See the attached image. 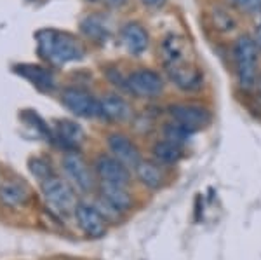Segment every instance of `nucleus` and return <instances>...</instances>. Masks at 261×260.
<instances>
[{
    "label": "nucleus",
    "instance_id": "1",
    "mask_svg": "<svg viewBox=\"0 0 261 260\" xmlns=\"http://www.w3.org/2000/svg\"><path fill=\"white\" fill-rule=\"evenodd\" d=\"M188 42L179 35H169L162 42V60L171 82L185 93L202 87V72L190 58Z\"/></svg>",
    "mask_w": 261,
    "mask_h": 260
},
{
    "label": "nucleus",
    "instance_id": "2",
    "mask_svg": "<svg viewBox=\"0 0 261 260\" xmlns=\"http://www.w3.org/2000/svg\"><path fill=\"white\" fill-rule=\"evenodd\" d=\"M37 45L40 56L54 65H66L84 58L82 44L66 32L50 30V28L40 30L37 33Z\"/></svg>",
    "mask_w": 261,
    "mask_h": 260
},
{
    "label": "nucleus",
    "instance_id": "3",
    "mask_svg": "<svg viewBox=\"0 0 261 260\" xmlns=\"http://www.w3.org/2000/svg\"><path fill=\"white\" fill-rule=\"evenodd\" d=\"M258 54L259 48L256 40L249 35H241L233 44V63L235 74H237L239 84L244 89H251L256 86L258 79Z\"/></svg>",
    "mask_w": 261,
    "mask_h": 260
},
{
    "label": "nucleus",
    "instance_id": "4",
    "mask_svg": "<svg viewBox=\"0 0 261 260\" xmlns=\"http://www.w3.org/2000/svg\"><path fill=\"white\" fill-rule=\"evenodd\" d=\"M61 103L79 117L86 119H94V117H103L101 110V102L96 100L91 93L81 87H66L61 91Z\"/></svg>",
    "mask_w": 261,
    "mask_h": 260
},
{
    "label": "nucleus",
    "instance_id": "5",
    "mask_svg": "<svg viewBox=\"0 0 261 260\" xmlns=\"http://www.w3.org/2000/svg\"><path fill=\"white\" fill-rule=\"evenodd\" d=\"M42 192H44L47 203L53 204L58 211L68 213L75 211L77 208V196H75L73 188L70 187L68 182L54 177V175L42 182Z\"/></svg>",
    "mask_w": 261,
    "mask_h": 260
},
{
    "label": "nucleus",
    "instance_id": "6",
    "mask_svg": "<svg viewBox=\"0 0 261 260\" xmlns=\"http://www.w3.org/2000/svg\"><path fill=\"white\" fill-rule=\"evenodd\" d=\"M169 115L174 123L183 124L190 131H199L211 124L213 115L205 107L197 103H174L169 107Z\"/></svg>",
    "mask_w": 261,
    "mask_h": 260
},
{
    "label": "nucleus",
    "instance_id": "7",
    "mask_svg": "<svg viewBox=\"0 0 261 260\" xmlns=\"http://www.w3.org/2000/svg\"><path fill=\"white\" fill-rule=\"evenodd\" d=\"M164 77L155 70L150 68H140L134 70L127 77V89L136 96H143V98H153L159 96L164 91Z\"/></svg>",
    "mask_w": 261,
    "mask_h": 260
},
{
    "label": "nucleus",
    "instance_id": "8",
    "mask_svg": "<svg viewBox=\"0 0 261 260\" xmlns=\"http://www.w3.org/2000/svg\"><path fill=\"white\" fill-rule=\"evenodd\" d=\"M75 219H77V224L82 232L91 240H99L107 234V219L101 215L98 208L91 206V204H77Z\"/></svg>",
    "mask_w": 261,
    "mask_h": 260
},
{
    "label": "nucleus",
    "instance_id": "9",
    "mask_svg": "<svg viewBox=\"0 0 261 260\" xmlns=\"http://www.w3.org/2000/svg\"><path fill=\"white\" fill-rule=\"evenodd\" d=\"M63 170L68 175L71 182L75 183L81 191L89 192L94 187V177H92L91 168L87 162L75 152H70L63 157Z\"/></svg>",
    "mask_w": 261,
    "mask_h": 260
},
{
    "label": "nucleus",
    "instance_id": "10",
    "mask_svg": "<svg viewBox=\"0 0 261 260\" xmlns=\"http://www.w3.org/2000/svg\"><path fill=\"white\" fill-rule=\"evenodd\" d=\"M96 173L99 175V178L107 183H113V185H122L127 187L130 182V173L129 168L120 162L117 157L110 156H99L96 161Z\"/></svg>",
    "mask_w": 261,
    "mask_h": 260
},
{
    "label": "nucleus",
    "instance_id": "11",
    "mask_svg": "<svg viewBox=\"0 0 261 260\" xmlns=\"http://www.w3.org/2000/svg\"><path fill=\"white\" fill-rule=\"evenodd\" d=\"M108 147H110L113 157H117L127 168H136L138 162L141 161L140 149L129 136L122 135V133H113L108 136Z\"/></svg>",
    "mask_w": 261,
    "mask_h": 260
},
{
    "label": "nucleus",
    "instance_id": "12",
    "mask_svg": "<svg viewBox=\"0 0 261 260\" xmlns=\"http://www.w3.org/2000/svg\"><path fill=\"white\" fill-rule=\"evenodd\" d=\"M122 44L133 56H140L148 49L150 37L140 23H127L122 28Z\"/></svg>",
    "mask_w": 261,
    "mask_h": 260
},
{
    "label": "nucleus",
    "instance_id": "13",
    "mask_svg": "<svg viewBox=\"0 0 261 260\" xmlns=\"http://www.w3.org/2000/svg\"><path fill=\"white\" fill-rule=\"evenodd\" d=\"M134 170H136L138 180L146 188H151V191H159L164 185V182H166L161 162L157 161H140Z\"/></svg>",
    "mask_w": 261,
    "mask_h": 260
},
{
    "label": "nucleus",
    "instance_id": "14",
    "mask_svg": "<svg viewBox=\"0 0 261 260\" xmlns=\"http://www.w3.org/2000/svg\"><path fill=\"white\" fill-rule=\"evenodd\" d=\"M101 102V110H103V117L110 121H127L130 115H133V110H130V105L125 102L124 98L115 94H108L105 96Z\"/></svg>",
    "mask_w": 261,
    "mask_h": 260
},
{
    "label": "nucleus",
    "instance_id": "15",
    "mask_svg": "<svg viewBox=\"0 0 261 260\" xmlns=\"http://www.w3.org/2000/svg\"><path fill=\"white\" fill-rule=\"evenodd\" d=\"M101 198L112 204L119 211H127L133 206V196L125 191L122 185H113V183H101Z\"/></svg>",
    "mask_w": 261,
    "mask_h": 260
},
{
    "label": "nucleus",
    "instance_id": "16",
    "mask_svg": "<svg viewBox=\"0 0 261 260\" xmlns=\"http://www.w3.org/2000/svg\"><path fill=\"white\" fill-rule=\"evenodd\" d=\"M153 159L161 164H178L183 159V147L171 140H159L151 149Z\"/></svg>",
    "mask_w": 261,
    "mask_h": 260
},
{
    "label": "nucleus",
    "instance_id": "17",
    "mask_svg": "<svg viewBox=\"0 0 261 260\" xmlns=\"http://www.w3.org/2000/svg\"><path fill=\"white\" fill-rule=\"evenodd\" d=\"M56 133L58 138L66 147H79L84 140V129L73 121H58L56 123Z\"/></svg>",
    "mask_w": 261,
    "mask_h": 260
},
{
    "label": "nucleus",
    "instance_id": "18",
    "mask_svg": "<svg viewBox=\"0 0 261 260\" xmlns=\"http://www.w3.org/2000/svg\"><path fill=\"white\" fill-rule=\"evenodd\" d=\"M18 72L21 75L32 81L35 84L39 89H53L54 87V79H53V74L49 70L42 68V66H35V65H23V66H18Z\"/></svg>",
    "mask_w": 261,
    "mask_h": 260
},
{
    "label": "nucleus",
    "instance_id": "19",
    "mask_svg": "<svg viewBox=\"0 0 261 260\" xmlns=\"http://www.w3.org/2000/svg\"><path fill=\"white\" fill-rule=\"evenodd\" d=\"M82 32L86 33L87 39L94 40V42H103L108 39V28L98 18H86L81 23Z\"/></svg>",
    "mask_w": 261,
    "mask_h": 260
},
{
    "label": "nucleus",
    "instance_id": "20",
    "mask_svg": "<svg viewBox=\"0 0 261 260\" xmlns=\"http://www.w3.org/2000/svg\"><path fill=\"white\" fill-rule=\"evenodd\" d=\"M0 199L9 206H18V204L27 201V192L19 185H14V183H4L0 187Z\"/></svg>",
    "mask_w": 261,
    "mask_h": 260
},
{
    "label": "nucleus",
    "instance_id": "21",
    "mask_svg": "<svg viewBox=\"0 0 261 260\" xmlns=\"http://www.w3.org/2000/svg\"><path fill=\"white\" fill-rule=\"evenodd\" d=\"M192 135H193V131H190L188 128H185L183 124L174 123V121H171V123H167L164 126V138L174 141V144L183 145Z\"/></svg>",
    "mask_w": 261,
    "mask_h": 260
},
{
    "label": "nucleus",
    "instance_id": "22",
    "mask_svg": "<svg viewBox=\"0 0 261 260\" xmlns=\"http://www.w3.org/2000/svg\"><path fill=\"white\" fill-rule=\"evenodd\" d=\"M30 170H32V173L35 175L37 178L42 180V182H44L45 178L53 177L50 166L45 161H42V159H32V161H30Z\"/></svg>",
    "mask_w": 261,
    "mask_h": 260
},
{
    "label": "nucleus",
    "instance_id": "23",
    "mask_svg": "<svg viewBox=\"0 0 261 260\" xmlns=\"http://www.w3.org/2000/svg\"><path fill=\"white\" fill-rule=\"evenodd\" d=\"M233 4L239 9H242L244 12H249V14L261 12V0H233Z\"/></svg>",
    "mask_w": 261,
    "mask_h": 260
},
{
    "label": "nucleus",
    "instance_id": "24",
    "mask_svg": "<svg viewBox=\"0 0 261 260\" xmlns=\"http://www.w3.org/2000/svg\"><path fill=\"white\" fill-rule=\"evenodd\" d=\"M141 4L145 7H150V9H161L167 4V0H141Z\"/></svg>",
    "mask_w": 261,
    "mask_h": 260
},
{
    "label": "nucleus",
    "instance_id": "25",
    "mask_svg": "<svg viewBox=\"0 0 261 260\" xmlns=\"http://www.w3.org/2000/svg\"><path fill=\"white\" fill-rule=\"evenodd\" d=\"M254 40H256V44H258V48H259V51H261V21L258 23V27H256V35H254Z\"/></svg>",
    "mask_w": 261,
    "mask_h": 260
},
{
    "label": "nucleus",
    "instance_id": "26",
    "mask_svg": "<svg viewBox=\"0 0 261 260\" xmlns=\"http://www.w3.org/2000/svg\"><path fill=\"white\" fill-rule=\"evenodd\" d=\"M256 89H258V93L261 96V74L258 75V79H256Z\"/></svg>",
    "mask_w": 261,
    "mask_h": 260
},
{
    "label": "nucleus",
    "instance_id": "27",
    "mask_svg": "<svg viewBox=\"0 0 261 260\" xmlns=\"http://www.w3.org/2000/svg\"><path fill=\"white\" fill-rule=\"evenodd\" d=\"M110 4H113V6H120V4H124L125 0H108Z\"/></svg>",
    "mask_w": 261,
    "mask_h": 260
},
{
    "label": "nucleus",
    "instance_id": "28",
    "mask_svg": "<svg viewBox=\"0 0 261 260\" xmlns=\"http://www.w3.org/2000/svg\"><path fill=\"white\" fill-rule=\"evenodd\" d=\"M89 2H96V0H89Z\"/></svg>",
    "mask_w": 261,
    "mask_h": 260
}]
</instances>
